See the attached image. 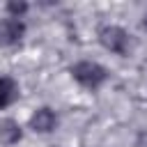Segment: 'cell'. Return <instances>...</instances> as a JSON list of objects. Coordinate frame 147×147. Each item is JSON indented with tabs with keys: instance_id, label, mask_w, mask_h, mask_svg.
Wrapping results in <instances>:
<instances>
[{
	"instance_id": "5b68a950",
	"label": "cell",
	"mask_w": 147,
	"mask_h": 147,
	"mask_svg": "<svg viewBox=\"0 0 147 147\" xmlns=\"http://www.w3.org/2000/svg\"><path fill=\"white\" fill-rule=\"evenodd\" d=\"M16 96H18V85L9 76H0V108L11 106Z\"/></svg>"
},
{
	"instance_id": "3957f363",
	"label": "cell",
	"mask_w": 147,
	"mask_h": 147,
	"mask_svg": "<svg viewBox=\"0 0 147 147\" xmlns=\"http://www.w3.org/2000/svg\"><path fill=\"white\" fill-rule=\"evenodd\" d=\"M23 32H25L23 21H21V18H11V16H9V18H5V21L0 23V44L11 46V44L21 41Z\"/></svg>"
},
{
	"instance_id": "8992f818",
	"label": "cell",
	"mask_w": 147,
	"mask_h": 147,
	"mask_svg": "<svg viewBox=\"0 0 147 147\" xmlns=\"http://www.w3.org/2000/svg\"><path fill=\"white\" fill-rule=\"evenodd\" d=\"M21 140V126L14 119H2L0 122V142L5 145H14Z\"/></svg>"
},
{
	"instance_id": "ba28073f",
	"label": "cell",
	"mask_w": 147,
	"mask_h": 147,
	"mask_svg": "<svg viewBox=\"0 0 147 147\" xmlns=\"http://www.w3.org/2000/svg\"><path fill=\"white\" fill-rule=\"evenodd\" d=\"M138 147H147V131L140 133V138H138Z\"/></svg>"
},
{
	"instance_id": "9c48e42d",
	"label": "cell",
	"mask_w": 147,
	"mask_h": 147,
	"mask_svg": "<svg viewBox=\"0 0 147 147\" xmlns=\"http://www.w3.org/2000/svg\"><path fill=\"white\" fill-rule=\"evenodd\" d=\"M142 25H145V28H147V14H145V21H142Z\"/></svg>"
},
{
	"instance_id": "52a82bcc",
	"label": "cell",
	"mask_w": 147,
	"mask_h": 147,
	"mask_svg": "<svg viewBox=\"0 0 147 147\" xmlns=\"http://www.w3.org/2000/svg\"><path fill=\"white\" fill-rule=\"evenodd\" d=\"M25 9H28L25 2H9L7 5V11L11 14V18H18L21 14H25Z\"/></svg>"
},
{
	"instance_id": "277c9868",
	"label": "cell",
	"mask_w": 147,
	"mask_h": 147,
	"mask_svg": "<svg viewBox=\"0 0 147 147\" xmlns=\"http://www.w3.org/2000/svg\"><path fill=\"white\" fill-rule=\"evenodd\" d=\"M30 126H32L34 131H39V133L53 131V129H55V113H53L51 108H39V110L32 115Z\"/></svg>"
},
{
	"instance_id": "6da1fadb",
	"label": "cell",
	"mask_w": 147,
	"mask_h": 147,
	"mask_svg": "<svg viewBox=\"0 0 147 147\" xmlns=\"http://www.w3.org/2000/svg\"><path fill=\"white\" fill-rule=\"evenodd\" d=\"M71 76L83 85V87H90V90H96L103 80H106V69L96 62H90V60H83V62H76L71 67Z\"/></svg>"
},
{
	"instance_id": "7a4b0ae2",
	"label": "cell",
	"mask_w": 147,
	"mask_h": 147,
	"mask_svg": "<svg viewBox=\"0 0 147 147\" xmlns=\"http://www.w3.org/2000/svg\"><path fill=\"white\" fill-rule=\"evenodd\" d=\"M99 41L110 53H117V55H126L129 53V34L119 25H103L99 30Z\"/></svg>"
}]
</instances>
